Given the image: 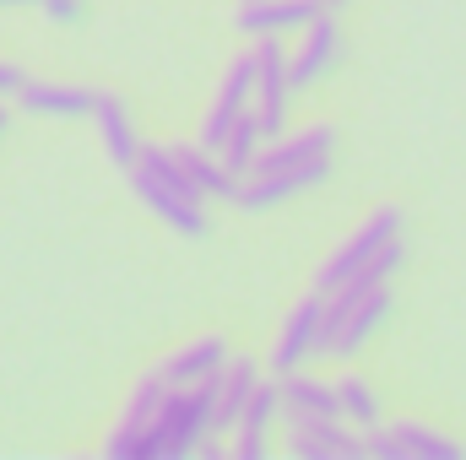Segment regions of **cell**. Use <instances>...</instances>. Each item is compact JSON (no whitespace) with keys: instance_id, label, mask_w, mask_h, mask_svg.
<instances>
[{"instance_id":"8992f818","label":"cell","mask_w":466,"mask_h":460,"mask_svg":"<svg viewBox=\"0 0 466 460\" xmlns=\"http://www.w3.org/2000/svg\"><path fill=\"white\" fill-rule=\"evenodd\" d=\"M326 174H331V157L304 163V168H260V174L238 179L233 206H238V212H266V206H282V201H293V195H304V190L326 185Z\"/></svg>"},{"instance_id":"ba28073f","label":"cell","mask_w":466,"mask_h":460,"mask_svg":"<svg viewBox=\"0 0 466 460\" xmlns=\"http://www.w3.org/2000/svg\"><path fill=\"white\" fill-rule=\"evenodd\" d=\"M288 455L293 460H358L369 455L363 439L342 428V417H309L288 412Z\"/></svg>"},{"instance_id":"ffe728a7","label":"cell","mask_w":466,"mask_h":460,"mask_svg":"<svg viewBox=\"0 0 466 460\" xmlns=\"http://www.w3.org/2000/svg\"><path fill=\"white\" fill-rule=\"evenodd\" d=\"M255 385H260V363L255 357H228L223 363V374H218V423L212 428H238V412L249 406Z\"/></svg>"},{"instance_id":"7a4b0ae2","label":"cell","mask_w":466,"mask_h":460,"mask_svg":"<svg viewBox=\"0 0 466 460\" xmlns=\"http://www.w3.org/2000/svg\"><path fill=\"white\" fill-rule=\"evenodd\" d=\"M130 185H136V195L152 206V217H163L174 233H185V238H201V233H207V206H201V195L179 179V168L168 163V146H141V157H136V168H130Z\"/></svg>"},{"instance_id":"d4e9b609","label":"cell","mask_w":466,"mask_h":460,"mask_svg":"<svg viewBox=\"0 0 466 460\" xmlns=\"http://www.w3.org/2000/svg\"><path fill=\"white\" fill-rule=\"evenodd\" d=\"M22 82H27V71H22V65H11V60H0V98H16V93H22Z\"/></svg>"},{"instance_id":"cb8c5ba5","label":"cell","mask_w":466,"mask_h":460,"mask_svg":"<svg viewBox=\"0 0 466 460\" xmlns=\"http://www.w3.org/2000/svg\"><path fill=\"white\" fill-rule=\"evenodd\" d=\"M228 455H233V460H266V455H271V445H266V439H249V434H238Z\"/></svg>"},{"instance_id":"7402d4cb","label":"cell","mask_w":466,"mask_h":460,"mask_svg":"<svg viewBox=\"0 0 466 460\" xmlns=\"http://www.w3.org/2000/svg\"><path fill=\"white\" fill-rule=\"evenodd\" d=\"M337 401H342V423H358L363 434L380 428V395L363 374H342L337 379Z\"/></svg>"},{"instance_id":"44dd1931","label":"cell","mask_w":466,"mask_h":460,"mask_svg":"<svg viewBox=\"0 0 466 460\" xmlns=\"http://www.w3.org/2000/svg\"><path fill=\"white\" fill-rule=\"evenodd\" d=\"M260 146H266V130H260V119L244 115V119L228 130V141L218 146V157L228 163L233 179H249V174H255V157H260Z\"/></svg>"},{"instance_id":"83f0119b","label":"cell","mask_w":466,"mask_h":460,"mask_svg":"<svg viewBox=\"0 0 466 460\" xmlns=\"http://www.w3.org/2000/svg\"><path fill=\"white\" fill-rule=\"evenodd\" d=\"M326 5H331V11H337V5H342V0H326Z\"/></svg>"},{"instance_id":"d6986e66","label":"cell","mask_w":466,"mask_h":460,"mask_svg":"<svg viewBox=\"0 0 466 460\" xmlns=\"http://www.w3.org/2000/svg\"><path fill=\"white\" fill-rule=\"evenodd\" d=\"M93 119H98V135H104L109 157H115L119 168L130 174V168H136V157H141V141H136V125H130V109H125V98H115V93H98V104H93Z\"/></svg>"},{"instance_id":"4fadbf2b","label":"cell","mask_w":466,"mask_h":460,"mask_svg":"<svg viewBox=\"0 0 466 460\" xmlns=\"http://www.w3.org/2000/svg\"><path fill=\"white\" fill-rule=\"evenodd\" d=\"M320 11H331V5L326 0H244L238 5V33H255V38L304 33Z\"/></svg>"},{"instance_id":"8fae6325","label":"cell","mask_w":466,"mask_h":460,"mask_svg":"<svg viewBox=\"0 0 466 460\" xmlns=\"http://www.w3.org/2000/svg\"><path fill=\"white\" fill-rule=\"evenodd\" d=\"M337 60H342V27H337V16H331V11H320V16L299 33V49L288 55L293 93H299V87H315Z\"/></svg>"},{"instance_id":"484cf974","label":"cell","mask_w":466,"mask_h":460,"mask_svg":"<svg viewBox=\"0 0 466 460\" xmlns=\"http://www.w3.org/2000/svg\"><path fill=\"white\" fill-rule=\"evenodd\" d=\"M44 16L49 22H76L82 16V0H44Z\"/></svg>"},{"instance_id":"2e32d148","label":"cell","mask_w":466,"mask_h":460,"mask_svg":"<svg viewBox=\"0 0 466 460\" xmlns=\"http://www.w3.org/2000/svg\"><path fill=\"white\" fill-rule=\"evenodd\" d=\"M16 104L27 109V115H49V119H82L93 115V104H98V93H87V87H71V82H22V93H16Z\"/></svg>"},{"instance_id":"3957f363","label":"cell","mask_w":466,"mask_h":460,"mask_svg":"<svg viewBox=\"0 0 466 460\" xmlns=\"http://www.w3.org/2000/svg\"><path fill=\"white\" fill-rule=\"evenodd\" d=\"M385 315H390V282H380V287L348 282V287L326 293V331H320V352H326V357H337V363L358 357V352L369 346V336L385 325Z\"/></svg>"},{"instance_id":"9c48e42d","label":"cell","mask_w":466,"mask_h":460,"mask_svg":"<svg viewBox=\"0 0 466 460\" xmlns=\"http://www.w3.org/2000/svg\"><path fill=\"white\" fill-rule=\"evenodd\" d=\"M249 104H255V49L233 60L228 76H223V87L212 93V109H207V119H201V146L218 152V146L228 141L233 125L249 115Z\"/></svg>"},{"instance_id":"6da1fadb","label":"cell","mask_w":466,"mask_h":460,"mask_svg":"<svg viewBox=\"0 0 466 460\" xmlns=\"http://www.w3.org/2000/svg\"><path fill=\"white\" fill-rule=\"evenodd\" d=\"M218 423V374L190 385V390H168L157 417H152V434H147V455L157 460H179V455H196L207 434Z\"/></svg>"},{"instance_id":"52a82bcc","label":"cell","mask_w":466,"mask_h":460,"mask_svg":"<svg viewBox=\"0 0 466 460\" xmlns=\"http://www.w3.org/2000/svg\"><path fill=\"white\" fill-rule=\"evenodd\" d=\"M363 450L374 460H461V445L429 423H380L363 434Z\"/></svg>"},{"instance_id":"277c9868","label":"cell","mask_w":466,"mask_h":460,"mask_svg":"<svg viewBox=\"0 0 466 460\" xmlns=\"http://www.w3.org/2000/svg\"><path fill=\"white\" fill-rule=\"evenodd\" d=\"M390 238H401V206H380V212H369L358 228L331 249V260L320 265V276H315V293H337L342 282H352Z\"/></svg>"},{"instance_id":"ac0fdd59","label":"cell","mask_w":466,"mask_h":460,"mask_svg":"<svg viewBox=\"0 0 466 460\" xmlns=\"http://www.w3.org/2000/svg\"><path fill=\"white\" fill-rule=\"evenodd\" d=\"M277 390H282V417H288V412L342 417V401H337V385H331V379H315V374H304V368H288V374L277 379Z\"/></svg>"},{"instance_id":"603a6c76","label":"cell","mask_w":466,"mask_h":460,"mask_svg":"<svg viewBox=\"0 0 466 460\" xmlns=\"http://www.w3.org/2000/svg\"><path fill=\"white\" fill-rule=\"evenodd\" d=\"M282 417V390L277 385H255V395H249V406L238 412V434H249V439H266V428Z\"/></svg>"},{"instance_id":"5bb4252c","label":"cell","mask_w":466,"mask_h":460,"mask_svg":"<svg viewBox=\"0 0 466 460\" xmlns=\"http://www.w3.org/2000/svg\"><path fill=\"white\" fill-rule=\"evenodd\" d=\"M337 152V130L331 125H304V130H282L260 146L255 157V174L260 168H304V163H320Z\"/></svg>"},{"instance_id":"4316f807","label":"cell","mask_w":466,"mask_h":460,"mask_svg":"<svg viewBox=\"0 0 466 460\" xmlns=\"http://www.w3.org/2000/svg\"><path fill=\"white\" fill-rule=\"evenodd\" d=\"M5 119H11V115H5V109H0V130H5Z\"/></svg>"},{"instance_id":"7c38bea8","label":"cell","mask_w":466,"mask_h":460,"mask_svg":"<svg viewBox=\"0 0 466 460\" xmlns=\"http://www.w3.org/2000/svg\"><path fill=\"white\" fill-rule=\"evenodd\" d=\"M163 395H168V385H163V374H157V368H152V374H147V379L130 390V401H125V417H119L115 439H109V455H115V460L147 455V434H152V417H157Z\"/></svg>"},{"instance_id":"30bf717a","label":"cell","mask_w":466,"mask_h":460,"mask_svg":"<svg viewBox=\"0 0 466 460\" xmlns=\"http://www.w3.org/2000/svg\"><path fill=\"white\" fill-rule=\"evenodd\" d=\"M320 331H326V293H309L288 309L282 320V336L271 346V368L288 374V368H304L309 352H320Z\"/></svg>"},{"instance_id":"5b68a950","label":"cell","mask_w":466,"mask_h":460,"mask_svg":"<svg viewBox=\"0 0 466 460\" xmlns=\"http://www.w3.org/2000/svg\"><path fill=\"white\" fill-rule=\"evenodd\" d=\"M288 98H293L288 49H282L277 38H260V44H255V104H249V115L260 119L266 141L288 130Z\"/></svg>"},{"instance_id":"e0dca14e","label":"cell","mask_w":466,"mask_h":460,"mask_svg":"<svg viewBox=\"0 0 466 460\" xmlns=\"http://www.w3.org/2000/svg\"><path fill=\"white\" fill-rule=\"evenodd\" d=\"M223 363H228V346L223 336H201V342L179 346L157 374H163V385L168 390H190V385H201V379H212V374H223Z\"/></svg>"},{"instance_id":"9a60e30c","label":"cell","mask_w":466,"mask_h":460,"mask_svg":"<svg viewBox=\"0 0 466 460\" xmlns=\"http://www.w3.org/2000/svg\"><path fill=\"white\" fill-rule=\"evenodd\" d=\"M168 163L179 168V179L201 195V201H233V190H238V179L228 174V163L212 152V146H168Z\"/></svg>"}]
</instances>
